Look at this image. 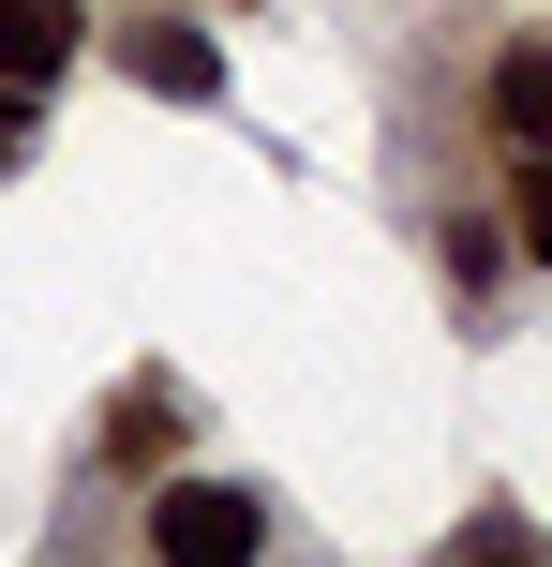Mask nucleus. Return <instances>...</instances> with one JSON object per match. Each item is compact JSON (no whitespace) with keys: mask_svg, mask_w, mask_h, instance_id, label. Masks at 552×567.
Returning <instances> with one entry per match:
<instances>
[{"mask_svg":"<svg viewBox=\"0 0 552 567\" xmlns=\"http://www.w3.org/2000/svg\"><path fill=\"white\" fill-rule=\"evenodd\" d=\"M493 135L508 150H552V45H508L493 60Z\"/></svg>","mask_w":552,"mask_h":567,"instance_id":"4","label":"nucleus"},{"mask_svg":"<svg viewBox=\"0 0 552 567\" xmlns=\"http://www.w3.org/2000/svg\"><path fill=\"white\" fill-rule=\"evenodd\" d=\"M254 538H269V508L225 493V478H165V493H149V553H165V567H239Z\"/></svg>","mask_w":552,"mask_h":567,"instance_id":"1","label":"nucleus"},{"mask_svg":"<svg viewBox=\"0 0 552 567\" xmlns=\"http://www.w3.org/2000/svg\"><path fill=\"white\" fill-rule=\"evenodd\" d=\"M508 239L552 269V150H523V179H508Z\"/></svg>","mask_w":552,"mask_h":567,"instance_id":"6","label":"nucleus"},{"mask_svg":"<svg viewBox=\"0 0 552 567\" xmlns=\"http://www.w3.org/2000/svg\"><path fill=\"white\" fill-rule=\"evenodd\" d=\"M105 60H119V75H149L165 105H225V45H209V30H179V16H119Z\"/></svg>","mask_w":552,"mask_h":567,"instance_id":"3","label":"nucleus"},{"mask_svg":"<svg viewBox=\"0 0 552 567\" xmlns=\"http://www.w3.org/2000/svg\"><path fill=\"white\" fill-rule=\"evenodd\" d=\"M90 45V0H0V105H45Z\"/></svg>","mask_w":552,"mask_h":567,"instance_id":"2","label":"nucleus"},{"mask_svg":"<svg viewBox=\"0 0 552 567\" xmlns=\"http://www.w3.org/2000/svg\"><path fill=\"white\" fill-rule=\"evenodd\" d=\"M165 433H179V403L135 373V389H119V419H105V463H165Z\"/></svg>","mask_w":552,"mask_h":567,"instance_id":"5","label":"nucleus"},{"mask_svg":"<svg viewBox=\"0 0 552 567\" xmlns=\"http://www.w3.org/2000/svg\"><path fill=\"white\" fill-rule=\"evenodd\" d=\"M0 165H15V105H0Z\"/></svg>","mask_w":552,"mask_h":567,"instance_id":"7","label":"nucleus"}]
</instances>
